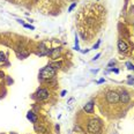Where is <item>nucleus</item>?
I'll return each instance as SVG.
<instances>
[{
	"label": "nucleus",
	"mask_w": 134,
	"mask_h": 134,
	"mask_svg": "<svg viewBox=\"0 0 134 134\" xmlns=\"http://www.w3.org/2000/svg\"><path fill=\"white\" fill-rule=\"evenodd\" d=\"M102 128V122L98 119H90L88 121V132L89 133H98Z\"/></svg>",
	"instance_id": "obj_1"
},
{
	"label": "nucleus",
	"mask_w": 134,
	"mask_h": 134,
	"mask_svg": "<svg viewBox=\"0 0 134 134\" xmlns=\"http://www.w3.org/2000/svg\"><path fill=\"white\" fill-rule=\"evenodd\" d=\"M55 75V68L51 65H47L41 71V79H52Z\"/></svg>",
	"instance_id": "obj_2"
},
{
	"label": "nucleus",
	"mask_w": 134,
	"mask_h": 134,
	"mask_svg": "<svg viewBox=\"0 0 134 134\" xmlns=\"http://www.w3.org/2000/svg\"><path fill=\"white\" fill-rule=\"evenodd\" d=\"M105 98L110 104H116V103L119 102V94L117 91H109L107 96H105Z\"/></svg>",
	"instance_id": "obj_3"
},
{
	"label": "nucleus",
	"mask_w": 134,
	"mask_h": 134,
	"mask_svg": "<svg viewBox=\"0 0 134 134\" xmlns=\"http://www.w3.org/2000/svg\"><path fill=\"white\" fill-rule=\"evenodd\" d=\"M131 99V96L130 94L127 93L126 90H122L120 94H119V102H121L122 104H127Z\"/></svg>",
	"instance_id": "obj_4"
},
{
	"label": "nucleus",
	"mask_w": 134,
	"mask_h": 134,
	"mask_svg": "<svg viewBox=\"0 0 134 134\" xmlns=\"http://www.w3.org/2000/svg\"><path fill=\"white\" fill-rule=\"evenodd\" d=\"M36 97H37L38 99L43 100V99H46L49 98V91H47V89H40V90L36 93Z\"/></svg>",
	"instance_id": "obj_5"
},
{
	"label": "nucleus",
	"mask_w": 134,
	"mask_h": 134,
	"mask_svg": "<svg viewBox=\"0 0 134 134\" xmlns=\"http://www.w3.org/2000/svg\"><path fill=\"white\" fill-rule=\"evenodd\" d=\"M60 52H61V49H60V47H55V49H53V50H51V51H50L49 54L51 55L52 59L55 60V59H58V58H59Z\"/></svg>",
	"instance_id": "obj_6"
},
{
	"label": "nucleus",
	"mask_w": 134,
	"mask_h": 134,
	"mask_svg": "<svg viewBox=\"0 0 134 134\" xmlns=\"http://www.w3.org/2000/svg\"><path fill=\"white\" fill-rule=\"evenodd\" d=\"M118 49H119L120 52H127L128 45L126 44V42H124L122 40H119L118 41Z\"/></svg>",
	"instance_id": "obj_7"
},
{
	"label": "nucleus",
	"mask_w": 134,
	"mask_h": 134,
	"mask_svg": "<svg viewBox=\"0 0 134 134\" xmlns=\"http://www.w3.org/2000/svg\"><path fill=\"white\" fill-rule=\"evenodd\" d=\"M83 110L87 113H93L94 112V102H88L87 104L83 107Z\"/></svg>",
	"instance_id": "obj_8"
},
{
	"label": "nucleus",
	"mask_w": 134,
	"mask_h": 134,
	"mask_svg": "<svg viewBox=\"0 0 134 134\" xmlns=\"http://www.w3.org/2000/svg\"><path fill=\"white\" fill-rule=\"evenodd\" d=\"M27 118L29 119V120L31 121V122H36V121H37V117L34 114V112H30V111H29V112H28V114H27Z\"/></svg>",
	"instance_id": "obj_9"
},
{
	"label": "nucleus",
	"mask_w": 134,
	"mask_h": 134,
	"mask_svg": "<svg viewBox=\"0 0 134 134\" xmlns=\"http://www.w3.org/2000/svg\"><path fill=\"white\" fill-rule=\"evenodd\" d=\"M126 66H127L128 69H132V71H134V66L131 63H126Z\"/></svg>",
	"instance_id": "obj_10"
},
{
	"label": "nucleus",
	"mask_w": 134,
	"mask_h": 134,
	"mask_svg": "<svg viewBox=\"0 0 134 134\" xmlns=\"http://www.w3.org/2000/svg\"><path fill=\"white\" fill-rule=\"evenodd\" d=\"M52 67H54V68H59V67L61 66V63L59 61V63H55V64H53V65H51Z\"/></svg>",
	"instance_id": "obj_11"
},
{
	"label": "nucleus",
	"mask_w": 134,
	"mask_h": 134,
	"mask_svg": "<svg viewBox=\"0 0 134 134\" xmlns=\"http://www.w3.org/2000/svg\"><path fill=\"white\" fill-rule=\"evenodd\" d=\"M35 130L38 131V132H40V131H41V132H44V128L42 126H35Z\"/></svg>",
	"instance_id": "obj_12"
},
{
	"label": "nucleus",
	"mask_w": 134,
	"mask_h": 134,
	"mask_svg": "<svg viewBox=\"0 0 134 134\" xmlns=\"http://www.w3.org/2000/svg\"><path fill=\"white\" fill-rule=\"evenodd\" d=\"M5 60V54H4V52H0V63L1 61H4Z\"/></svg>",
	"instance_id": "obj_13"
},
{
	"label": "nucleus",
	"mask_w": 134,
	"mask_h": 134,
	"mask_svg": "<svg viewBox=\"0 0 134 134\" xmlns=\"http://www.w3.org/2000/svg\"><path fill=\"white\" fill-rule=\"evenodd\" d=\"M128 83H133L134 85V77H128Z\"/></svg>",
	"instance_id": "obj_14"
},
{
	"label": "nucleus",
	"mask_w": 134,
	"mask_h": 134,
	"mask_svg": "<svg viewBox=\"0 0 134 134\" xmlns=\"http://www.w3.org/2000/svg\"><path fill=\"white\" fill-rule=\"evenodd\" d=\"M75 5H76V4H73V5H72V6H71V7H69V8H68V10H69V12H71V10H72V9H73V8L75 7Z\"/></svg>",
	"instance_id": "obj_15"
},
{
	"label": "nucleus",
	"mask_w": 134,
	"mask_h": 134,
	"mask_svg": "<svg viewBox=\"0 0 134 134\" xmlns=\"http://www.w3.org/2000/svg\"><path fill=\"white\" fill-rule=\"evenodd\" d=\"M24 27H26V28H30V29H34V27L30 26V24H24Z\"/></svg>",
	"instance_id": "obj_16"
},
{
	"label": "nucleus",
	"mask_w": 134,
	"mask_h": 134,
	"mask_svg": "<svg viewBox=\"0 0 134 134\" xmlns=\"http://www.w3.org/2000/svg\"><path fill=\"white\" fill-rule=\"evenodd\" d=\"M4 76H5V75H4V72L0 71V77H4Z\"/></svg>",
	"instance_id": "obj_17"
},
{
	"label": "nucleus",
	"mask_w": 134,
	"mask_h": 134,
	"mask_svg": "<svg viewBox=\"0 0 134 134\" xmlns=\"http://www.w3.org/2000/svg\"><path fill=\"white\" fill-rule=\"evenodd\" d=\"M65 94H66V90H63V91H61V96H65Z\"/></svg>",
	"instance_id": "obj_18"
},
{
	"label": "nucleus",
	"mask_w": 134,
	"mask_h": 134,
	"mask_svg": "<svg viewBox=\"0 0 134 134\" xmlns=\"http://www.w3.org/2000/svg\"><path fill=\"white\" fill-rule=\"evenodd\" d=\"M99 55H100V54L98 53V54H97V55H96V57H95V58H94V60H96V59H97V58H98V57H99Z\"/></svg>",
	"instance_id": "obj_19"
},
{
	"label": "nucleus",
	"mask_w": 134,
	"mask_h": 134,
	"mask_svg": "<svg viewBox=\"0 0 134 134\" xmlns=\"http://www.w3.org/2000/svg\"><path fill=\"white\" fill-rule=\"evenodd\" d=\"M10 134H16V133H13V132H10Z\"/></svg>",
	"instance_id": "obj_20"
}]
</instances>
